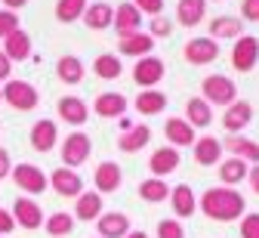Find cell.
<instances>
[{
  "instance_id": "1",
  "label": "cell",
  "mask_w": 259,
  "mask_h": 238,
  "mask_svg": "<svg viewBox=\"0 0 259 238\" xmlns=\"http://www.w3.org/2000/svg\"><path fill=\"white\" fill-rule=\"evenodd\" d=\"M201 211H204L210 220H219V223L241 220V217H244V195H241L238 189H229V186L207 189V192L201 195Z\"/></svg>"
},
{
  "instance_id": "2",
  "label": "cell",
  "mask_w": 259,
  "mask_h": 238,
  "mask_svg": "<svg viewBox=\"0 0 259 238\" xmlns=\"http://www.w3.org/2000/svg\"><path fill=\"white\" fill-rule=\"evenodd\" d=\"M204 102L207 106H232L238 99V84L225 75H210L204 78Z\"/></svg>"
},
{
  "instance_id": "3",
  "label": "cell",
  "mask_w": 259,
  "mask_h": 238,
  "mask_svg": "<svg viewBox=\"0 0 259 238\" xmlns=\"http://www.w3.org/2000/svg\"><path fill=\"white\" fill-rule=\"evenodd\" d=\"M0 99H7L16 112H34L40 102L34 84H28V81H7V87L0 90Z\"/></svg>"
},
{
  "instance_id": "4",
  "label": "cell",
  "mask_w": 259,
  "mask_h": 238,
  "mask_svg": "<svg viewBox=\"0 0 259 238\" xmlns=\"http://www.w3.org/2000/svg\"><path fill=\"white\" fill-rule=\"evenodd\" d=\"M259 62V41L253 34H241L235 38V47H232V65L235 72H253Z\"/></svg>"
},
{
  "instance_id": "5",
  "label": "cell",
  "mask_w": 259,
  "mask_h": 238,
  "mask_svg": "<svg viewBox=\"0 0 259 238\" xmlns=\"http://www.w3.org/2000/svg\"><path fill=\"white\" fill-rule=\"evenodd\" d=\"M93 152V143L87 133H68V140L62 143V167H80Z\"/></svg>"
},
{
  "instance_id": "6",
  "label": "cell",
  "mask_w": 259,
  "mask_h": 238,
  "mask_svg": "<svg viewBox=\"0 0 259 238\" xmlns=\"http://www.w3.org/2000/svg\"><path fill=\"white\" fill-rule=\"evenodd\" d=\"M10 177H13V183L25 195H40L47 189V174H44L40 167H34V164H16Z\"/></svg>"
},
{
  "instance_id": "7",
  "label": "cell",
  "mask_w": 259,
  "mask_h": 238,
  "mask_svg": "<svg viewBox=\"0 0 259 238\" xmlns=\"http://www.w3.org/2000/svg\"><path fill=\"white\" fill-rule=\"evenodd\" d=\"M47 183H50L62 198H77V195L83 192V180H80L77 170H71V167H59V170H53Z\"/></svg>"
},
{
  "instance_id": "8",
  "label": "cell",
  "mask_w": 259,
  "mask_h": 238,
  "mask_svg": "<svg viewBox=\"0 0 259 238\" xmlns=\"http://www.w3.org/2000/svg\"><path fill=\"white\" fill-rule=\"evenodd\" d=\"M164 72H167V68H164V62H160V59L145 56V59H139L136 68H133V81H136L142 90H154V84H160Z\"/></svg>"
},
{
  "instance_id": "9",
  "label": "cell",
  "mask_w": 259,
  "mask_h": 238,
  "mask_svg": "<svg viewBox=\"0 0 259 238\" xmlns=\"http://www.w3.org/2000/svg\"><path fill=\"white\" fill-rule=\"evenodd\" d=\"M185 59L191 65H210L213 59H219V44L213 38H191L185 44Z\"/></svg>"
},
{
  "instance_id": "10",
  "label": "cell",
  "mask_w": 259,
  "mask_h": 238,
  "mask_svg": "<svg viewBox=\"0 0 259 238\" xmlns=\"http://www.w3.org/2000/svg\"><path fill=\"white\" fill-rule=\"evenodd\" d=\"M13 220H16V226H25V229H40L44 226V211H40V204L31 201V198H16Z\"/></svg>"
},
{
  "instance_id": "11",
  "label": "cell",
  "mask_w": 259,
  "mask_h": 238,
  "mask_svg": "<svg viewBox=\"0 0 259 238\" xmlns=\"http://www.w3.org/2000/svg\"><path fill=\"white\" fill-rule=\"evenodd\" d=\"M123 174H120V167L114 161H102L99 167H96V174H93V183H96V192L99 195H108V192H117Z\"/></svg>"
},
{
  "instance_id": "12",
  "label": "cell",
  "mask_w": 259,
  "mask_h": 238,
  "mask_svg": "<svg viewBox=\"0 0 259 238\" xmlns=\"http://www.w3.org/2000/svg\"><path fill=\"white\" fill-rule=\"evenodd\" d=\"M148 167H151V174L160 180V177H167V174H173V170L179 167V152L173 149V146H160V149H154V155L148 158Z\"/></svg>"
},
{
  "instance_id": "13",
  "label": "cell",
  "mask_w": 259,
  "mask_h": 238,
  "mask_svg": "<svg viewBox=\"0 0 259 238\" xmlns=\"http://www.w3.org/2000/svg\"><path fill=\"white\" fill-rule=\"evenodd\" d=\"M204 16H207V0H179V4H176V22L182 28L201 25Z\"/></svg>"
},
{
  "instance_id": "14",
  "label": "cell",
  "mask_w": 259,
  "mask_h": 238,
  "mask_svg": "<svg viewBox=\"0 0 259 238\" xmlns=\"http://www.w3.org/2000/svg\"><path fill=\"white\" fill-rule=\"evenodd\" d=\"M56 140H59V130H56V124L50 118H44V121H37L31 127V149L34 152H53Z\"/></svg>"
},
{
  "instance_id": "15",
  "label": "cell",
  "mask_w": 259,
  "mask_h": 238,
  "mask_svg": "<svg viewBox=\"0 0 259 238\" xmlns=\"http://www.w3.org/2000/svg\"><path fill=\"white\" fill-rule=\"evenodd\" d=\"M102 195L99 192H80L77 195V204H74V217L83 220V223H93V220H99L102 217Z\"/></svg>"
},
{
  "instance_id": "16",
  "label": "cell",
  "mask_w": 259,
  "mask_h": 238,
  "mask_svg": "<svg viewBox=\"0 0 259 238\" xmlns=\"http://www.w3.org/2000/svg\"><path fill=\"white\" fill-rule=\"evenodd\" d=\"M139 22H142V13H139L133 4L117 7V10H114V19H111V25H114V31L120 34V38H126V34H136V31H139Z\"/></svg>"
},
{
  "instance_id": "17",
  "label": "cell",
  "mask_w": 259,
  "mask_h": 238,
  "mask_svg": "<svg viewBox=\"0 0 259 238\" xmlns=\"http://www.w3.org/2000/svg\"><path fill=\"white\" fill-rule=\"evenodd\" d=\"M93 112L99 118H123L126 96H120V93H99L96 102H93Z\"/></svg>"
},
{
  "instance_id": "18",
  "label": "cell",
  "mask_w": 259,
  "mask_h": 238,
  "mask_svg": "<svg viewBox=\"0 0 259 238\" xmlns=\"http://www.w3.org/2000/svg\"><path fill=\"white\" fill-rule=\"evenodd\" d=\"M59 118L68 121L71 127H83L87 118H90V109L83 106L77 96H62V99H59Z\"/></svg>"
},
{
  "instance_id": "19",
  "label": "cell",
  "mask_w": 259,
  "mask_h": 238,
  "mask_svg": "<svg viewBox=\"0 0 259 238\" xmlns=\"http://www.w3.org/2000/svg\"><path fill=\"white\" fill-rule=\"evenodd\" d=\"M222 149H229L235 158H241V161H250V164H259V143H253V140H247V136H241V133H232L229 140L222 143Z\"/></svg>"
},
{
  "instance_id": "20",
  "label": "cell",
  "mask_w": 259,
  "mask_h": 238,
  "mask_svg": "<svg viewBox=\"0 0 259 238\" xmlns=\"http://www.w3.org/2000/svg\"><path fill=\"white\" fill-rule=\"evenodd\" d=\"M250 121H253V106H250V102H238V99L225 109V118H222V124H225V130H229V133L244 130Z\"/></svg>"
},
{
  "instance_id": "21",
  "label": "cell",
  "mask_w": 259,
  "mask_h": 238,
  "mask_svg": "<svg viewBox=\"0 0 259 238\" xmlns=\"http://www.w3.org/2000/svg\"><path fill=\"white\" fill-rule=\"evenodd\" d=\"M83 25L87 28H93V31H102V28H108L111 25V19H114V7L111 4H87V10H83Z\"/></svg>"
},
{
  "instance_id": "22",
  "label": "cell",
  "mask_w": 259,
  "mask_h": 238,
  "mask_svg": "<svg viewBox=\"0 0 259 238\" xmlns=\"http://www.w3.org/2000/svg\"><path fill=\"white\" fill-rule=\"evenodd\" d=\"M219 158H222V143L216 136H201V140H194V161L201 167H213Z\"/></svg>"
},
{
  "instance_id": "23",
  "label": "cell",
  "mask_w": 259,
  "mask_h": 238,
  "mask_svg": "<svg viewBox=\"0 0 259 238\" xmlns=\"http://www.w3.org/2000/svg\"><path fill=\"white\" fill-rule=\"evenodd\" d=\"M4 56L10 59V62H25L28 56H31V38H28V31H13L10 38L4 41Z\"/></svg>"
},
{
  "instance_id": "24",
  "label": "cell",
  "mask_w": 259,
  "mask_h": 238,
  "mask_svg": "<svg viewBox=\"0 0 259 238\" xmlns=\"http://www.w3.org/2000/svg\"><path fill=\"white\" fill-rule=\"evenodd\" d=\"M117 50L123 53V56H148L151 50H154V38L151 34H126V38H120L117 41Z\"/></svg>"
},
{
  "instance_id": "25",
  "label": "cell",
  "mask_w": 259,
  "mask_h": 238,
  "mask_svg": "<svg viewBox=\"0 0 259 238\" xmlns=\"http://www.w3.org/2000/svg\"><path fill=\"white\" fill-rule=\"evenodd\" d=\"M164 133H167V140H170L173 149H179V146H194V127H188L185 118H170V121L164 124Z\"/></svg>"
},
{
  "instance_id": "26",
  "label": "cell",
  "mask_w": 259,
  "mask_h": 238,
  "mask_svg": "<svg viewBox=\"0 0 259 238\" xmlns=\"http://www.w3.org/2000/svg\"><path fill=\"white\" fill-rule=\"evenodd\" d=\"M130 217L126 214H102L99 217V238H126Z\"/></svg>"
},
{
  "instance_id": "27",
  "label": "cell",
  "mask_w": 259,
  "mask_h": 238,
  "mask_svg": "<svg viewBox=\"0 0 259 238\" xmlns=\"http://www.w3.org/2000/svg\"><path fill=\"white\" fill-rule=\"evenodd\" d=\"M185 124L188 127H210L213 124V112H210V106H207L204 99L191 96L185 102Z\"/></svg>"
},
{
  "instance_id": "28",
  "label": "cell",
  "mask_w": 259,
  "mask_h": 238,
  "mask_svg": "<svg viewBox=\"0 0 259 238\" xmlns=\"http://www.w3.org/2000/svg\"><path fill=\"white\" fill-rule=\"evenodd\" d=\"M244 180H247V161L229 158V161L219 164V183H222V186L235 189V183H244Z\"/></svg>"
},
{
  "instance_id": "29",
  "label": "cell",
  "mask_w": 259,
  "mask_h": 238,
  "mask_svg": "<svg viewBox=\"0 0 259 238\" xmlns=\"http://www.w3.org/2000/svg\"><path fill=\"white\" fill-rule=\"evenodd\" d=\"M170 198H173V214L176 217H191L194 214V208H198V198H194V192H191V186H176L173 192H170Z\"/></svg>"
},
{
  "instance_id": "30",
  "label": "cell",
  "mask_w": 259,
  "mask_h": 238,
  "mask_svg": "<svg viewBox=\"0 0 259 238\" xmlns=\"http://www.w3.org/2000/svg\"><path fill=\"white\" fill-rule=\"evenodd\" d=\"M167 109V96L160 90H142L136 96V112L139 115H160Z\"/></svg>"
},
{
  "instance_id": "31",
  "label": "cell",
  "mask_w": 259,
  "mask_h": 238,
  "mask_svg": "<svg viewBox=\"0 0 259 238\" xmlns=\"http://www.w3.org/2000/svg\"><path fill=\"white\" fill-rule=\"evenodd\" d=\"M56 75L62 84H80L83 81V62L74 59V56H62L59 65H56Z\"/></svg>"
},
{
  "instance_id": "32",
  "label": "cell",
  "mask_w": 259,
  "mask_h": 238,
  "mask_svg": "<svg viewBox=\"0 0 259 238\" xmlns=\"http://www.w3.org/2000/svg\"><path fill=\"white\" fill-rule=\"evenodd\" d=\"M148 140H151V130L148 127H130L123 136H120V140H117V149L120 152H139L142 146H148Z\"/></svg>"
},
{
  "instance_id": "33",
  "label": "cell",
  "mask_w": 259,
  "mask_h": 238,
  "mask_svg": "<svg viewBox=\"0 0 259 238\" xmlns=\"http://www.w3.org/2000/svg\"><path fill=\"white\" fill-rule=\"evenodd\" d=\"M93 72H96V78H102V81H114V78H120L123 65H120V59L114 53H102L99 59L93 62Z\"/></svg>"
},
{
  "instance_id": "34",
  "label": "cell",
  "mask_w": 259,
  "mask_h": 238,
  "mask_svg": "<svg viewBox=\"0 0 259 238\" xmlns=\"http://www.w3.org/2000/svg\"><path fill=\"white\" fill-rule=\"evenodd\" d=\"M139 198H142V201H151V204H160V201L170 198V186H167L164 180L151 177V180L139 183Z\"/></svg>"
},
{
  "instance_id": "35",
  "label": "cell",
  "mask_w": 259,
  "mask_h": 238,
  "mask_svg": "<svg viewBox=\"0 0 259 238\" xmlns=\"http://www.w3.org/2000/svg\"><path fill=\"white\" fill-rule=\"evenodd\" d=\"M44 229H47L53 238H65L68 232H74V217H71V214H65V211L50 214V217L44 220Z\"/></svg>"
},
{
  "instance_id": "36",
  "label": "cell",
  "mask_w": 259,
  "mask_h": 238,
  "mask_svg": "<svg viewBox=\"0 0 259 238\" xmlns=\"http://www.w3.org/2000/svg\"><path fill=\"white\" fill-rule=\"evenodd\" d=\"M210 34L213 41H225V38H241V19H232V16H219L210 22Z\"/></svg>"
},
{
  "instance_id": "37",
  "label": "cell",
  "mask_w": 259,
  "mask_h": 238,
  "mask_svg": "<svg viewBox=\"0 0 259 238\" xmlns=\"http://www.w3.org/2000/svg\"><path fill=\"white\" fill-rule=\"evenodd\" d=\"M87 10V0H56V19L65 22V25H71L83 16Z\"/></svg>"
},
{
  "instance_id": "38",
  "label": "cell",
  "mask_w": 259,
  "mask_h": 238,
  "mask_svg": "<svg viewBox=\"0 0 259 238\" xmlns=\"http://www.w3.org/2000/svg\"><path fill=\"white\" fill-rule=\"evenodd\" d=\"M13 31H19V16L13 10H0V38H10Z\"/></svg>"
},
{
  "instance_id": "39",
  "label": "cell",
  "mask_w": 259,
  "mask_h": 238,
  "mask_svg": "<svg viewBox=\"0 0 259 238\" xmlns=\"http://www.w3.org/2000/svg\"><path fill=\"white\" fill-rule=\"evenodd\" d=\"M157 238H185V229L176 220H160L157 223Z\"/></svg>"
},
{
  "instance_id": "40",
  "label": "cell",
  "mask_w": 259,
  "mask_h": 238,
  "mask_svg": "<svg viewBox=\"0 0 259 238\" xmlns=\"http://www.w3.org/2000/svg\"><path fill=\"white\" fill-rule=\"evenodd\" d=\"M241 238H259V214H247L241 217Z\"/></svg>"
},
{
  "instance_id": "41",
  "label": "cell",
  "mask_w": 259,
  "mask_h": 238,
  "mask_svg": "<svg viewBox=\"0 0 259 238\" xmlns=\"http://www.w3.org/2000/svg\"><path fill=\"white\" fill-rule=\"evenodd\" d=\"M133 7L139 13H148V16H157L160 10H164V0H133Z\"/></svg>"
},
{
  "instance_id": "42",
  "label": "cell",
  "mask_w": 259,
  "mask_h": 238,
  "mask_svg": "<svg viewBox=\"0 0 259 238\" xmlns=\"http://www.w3.org/2000/svg\"><path fill=\"white\" fill-rule=\"evenodd\" d=\"M241 16L247 22H259V0H241Z\"/></svg>"
},
{
  "instance_id": "43",
  "label": "cell",
  "mask_w": 259,
  "mask_h": 238,
  "mask_svg": "<svg viewBox=\"0 0 259 238\" xmlns=\"http://www.w3.org/2000/svg\"><path fill=\"white\" fill-rule=\"evenodd\" d=\"M13 229H16V220H13V214L0 208V235H10Z\"/></svg>"
},
{
  "instance_id": "44",
  "label": "cell",
  "mask_w": 259,
  "mask_h": 238,
  "mask_svg": "<svg viewBox=\"0 0 259 238\" xmlns=\"http://www.w3.org/2000/svg\"><path fill=\"white\" fill-rule=\"evenodd\" d=\"M13 174V161H10V152L7 149H0V180L10 177Z\"/></svg>"
},
{
  "instance_id": "45",
  "label": "cell",
  "mask_w": 259,
  "mask_h": 238,
  "mask_svg": "<svg viewBox=\"0 0 259 238\" xmlns=\"http://www.w3.org/2000/svg\"><path fill=\"white\" fill-rule=\"evenodd\" d=\"M10 72H13V62L0 53V81H10Z\"/></svg>"
},
{
  "instance_id": "46",
  "label": "cell",
  "mask_w": 259,
  "mask_h": 238,
  "mask_svg": "<svg viewBox=\"0 0 259 238\" xmlns=\"http://www.w3.org/2000/svg\"><path fill=\"white\" fill-rule=\"evenodd\" d=\"M247 180H250V189L259 195V164H253V170L247 174Z\"/></svg>"
},
{
  "instance_id": "47",
  "label": "cell",
  "mask_w": 259,
  "mask_h": 238,
  "mask_svg": "<svg viewBox=\"0 0 259 238\" xmlns=\"http://www.w3.org/2000/svg\"><path fill=\"white\" fill-rule=\"evenodd\" d=\"M167 31H170V22H167V19H154L151 34H167Z\"/></svg>"
},
{
  "instance_id": "48",
  "label": "cell",
  "mask_w": 259,
  "mask_h": 238,
  "mask_svg": "<svg viewBox=\"0 0 259 238\" xmlns=\"http://www.w3.org/2000/svg\"><path fill=\"white\" fill-rule=\"evenodd\" d=\"M4 4H7V10H19V7L28 4V0H4Z\"/></svg>"
},
{
  "instance_id": "49",
  "label": "cell",
  "mask_w": 259,
  "mask_h": 238,
  "mask_svg": "<svg viewBox=\"0 0 259 238\" xmlns=\"http://www.w3.org/2000/svg\"><path fill=\"white\" fill-rule=\"evenodd\" d=\"M126 238H148L145 232H126Z\"/></svg>"
}]
</instances>
